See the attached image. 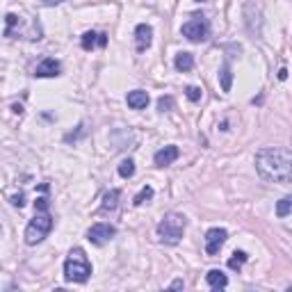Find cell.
Here are the masks:
<instances>
[{
    "label": "cell",
    "mask_w": 292,
    "mask_h": 292,
    "mask_svg": "<svg viewBox=\"0 0 292 292\" xmlns=\"http://www.w3.org/2000/svg\"><path fill=\"white\" fill-rule=\"evenodd\" d=\"M185 233V217L178 213H169L162 222L158 224V235L167 244H178Z\"/></svg>",
    "instance_id": "obj_3"
},
{
    "label": "cell",
    "mask_w": 292,
    "mask_h": 292,
    "mask_svg": "<svg viewBox=\"0 0 292 292\" xmlns=\"http://www.w3.org/2000/svg\"><path fill=\"white\" fill-rule=\"evenodd\" d=\"M151 37H153V30L151 25L146 23H139L135 28V41H137V50H146L151 46Z\"/></svg>",
    "instance_id": "obj_9"
},
{
    "label": "cell",
    "mask_w": 292,
    "mask_h": 292,
    "mask_svg": "<svg viewBox=\"0 0 292 292\" xmlns=\"http://www.w3.org/2000/svg\"><path fill=\"white\" fill-rule=\"evenodd\" d=\"M176 158H178V149H176V146H164V149H160L158 153L153 155V162L158 164V167H167V164H171Z\"/></svg>",
    "instance_id": "obj_10"
},
{
    "label": "cell",
    "mask_w": 292,
    "mask_h": 292,
    "mask_svg": "<svg viewBox=\"0 0 292 292\" xmlns=\"http://www.w3.org/2000/svg\"><path fill=\"white\" fill-rule=\"evenodd\" d=\"M180 32H183V37H187L189 41H203V39H208L210 25H208V21L194 19V21H187Z\"/></svg>",
    "instance_id": "obj_5"
},
{
    "label": "cell",
    "mask_w": 292,
    "mask_h": 292,
    "mask_svg": "<svg viewBox=\"0 0 292 292\" xmlns=\"http://www.w3.org/2000/svg\"><path fill=\"white\" fill-rule=\"evenodd\" d=\"M153 187H151V185H146V187H142V192L137 194V197L133 199V203L135 206H142V203H146V201H151V199H153Z\"/></svg>",
    "instance_id": "obj_17"
},
{
    "label": "cell",
    "mask_w": 292,
    "mask_h": 292,
    "mask_svg": "<svg viewBox=\"0 0 292 292\" xmlns=\"http://www.w3.org/2000/svg\"><path fill=\"white\" fill-rule=\"evenodd\" d=\"M226 240H228L226 228H210V231L206 233V253H208V256H217Z\"/></svg>",
    "instance_id": "obj_7"
},
{
    "label": "cell",
    "mask_w": 292,
    "mask_h": 292,
    "mask_svg": "<svg viewBox=\"0 0 292 292\" xmlns=\"http://www.w3.org/2000/svg\"><path fill=\"white\" fill-rule=\"evenodd\" d=\"M256 169L265 180L292 183V153L283 149H262L256 155Z\"/></svg>",
    "instance_id": "obj_1"
},
{
    "label": "cell",
    "mask_w": 292,
    "mask_h": 292,
    "mask_svg": "<svg viewBox=\"0 0 292 292\" xmlns=\"http://www.w3.org/2000/svg\"><path fill=\"white\" fill-rule=\"evenodd\" d=\"M247 262V253L244 251H235L233 253V258H228V267L231 269H240Z\"/></svg>",
    "instance_id": "obj_18"
},
{
    "label": "cell",
    "mask_w": 292,
    "mask_h": 292,
    "mask_svg": "<svg viewBox=\"0 0 292 292\" xmlns=\"http://www.w3.org/2000/svg\"><path fill=\"white\" fill-rule=\"evenodd\" d=\"M290 210H292V197H283L281 201L276 203V215L278 217H285Z\"/></svg>",
    "instance_id": "obj_20"
},
{
    "label": "cell",
    "mask_w": 292,
    "mask_h": 292,
    "mask_svg": "<svg viewBox=\"0 0 292 292\" xmlns=\"http://www.w3.org/2000/svg\"><path fill=\"white\" fill-rule=\"evenodd\" d=\"M133 173H135V162L133 160H124V162L119 164V176L121 178H133Z\"/></svg>",
    "instance_id": "obj_19"
},
{
    "label": "cell",
    "mask_w": 292,
    "mask_h": 292,
    "mask_svg": "<svg viewBox=\"0 0 292 292\" xmlns=\"http://www.w3.org/2000/svg\"><path fill=\"white\" fill-rule=\"evenodd\" d=\"M285 78H287V71L281 69V71H278V80H285Z\"/></svg>",
    "instance_id": "obj_27"
},
{
    "label": "cell",
    "mask_w": 292,
    "mask_h": 292,
    "mask_svg": "<svg viewBox=\"0 0 292 292\" xmlns=\"http://www.w3.org/2000/svg\"><path fill=\"white\" fill-rule=\"evenodd\" d=\"M171 287H173V290H178V287H183V281H173V283H171Z\"/></svg>",
    "instance_id": "obj_28"
},
{
    "label": "cell",
    "mask_w": 292,
    "mask_h": 292,
    "mask_svg": "<svg viewBox=\"0 0 292 292\" xmlns=\"http://www.w3.org/2000/svg\"><path fill=\"white\" fill-rule=\"evenodd\" d=\"M91 274V265L82 249H73L64 262V278L69 283H84Z\"/></svg>",
    "instance_id": "obj_2"
},
{
    "label": "cell",
    "mask_w": 292,
    "mask_h": 292,
    "mask_svg": "<svg viewBox=\"0 0 292 292\" xmlns=\"http://www.w3.org/2000/svg\"><path fill=\"white\" fill-rule=\"evenodd\" d=\"M185 94H187V99L192 101V103H197V101H201V87H187Z\"/></svg>",
    "instance_id": "obj_21"
},
{
    "label": "cell",
    "mask_w": 292,
    "mask_h": 292,
    "mask_svg": "<svg viewBox=\"0 0 292 292\" xmlns=\"http://www.w3.org/2000/svg\"><path fill=\"white\" fill-rule=\"evenodd\" d=\"M19 23V16L16 14H7V28H5V35H12V28Z\"/></svg>",
    "instance_id": "obj_22"
},
{
    "label": "cell",
    "mask_w": 292,
    "mask_h": 292,
    "mask_svg": "<svg viewBox=\"0 0 292 292\" xmlns=\"http://www.w3.org/2000/svg\"><path fill=\"white\" fill-rule=\"evenodd\" d=\"M37 210H48V201H46L44 197L37 199Z\"/></svg>",
    "instance_id": "obj_24"
},
{
    "label": "cell",
    "mask_w": 292,
    "mask_h": 292,
    "mask_svg": "<svg viewBox=\"0 0 292 292\" xmlns=\"http://www.w3.org/2000/svg\"><path fill=\"white\" fill-rule=\"evenodd\" d=\"M62 71V64L57 60H53V57H46L44 62H39L35 69V75L37 78H55V75H60Z\"/></svg>",
    "instance_id": "obj_8"
},
{
    "label": "cell",
    "mask_w": 292,
    "mask_h": 292,
    "mask_svg": "<svg viewBox=\"0 0 292 292\" xmlns=\"http://www.w3.org/2000/svg\"><path fill=\"white\" fill-rule=\"evenodd\" d=\"M119 197H121V192H119V189H110V192L105 194V199H103V206H101V213H112V210L117 208V203H119Z\"/></svg>",
    "instance_id": "obj_14"
},
{
    "label": "cell",
    "mask_w": 292,
    "mask_h": 292,
    "mask_svg": "<svg viewBox=\"0 0 292 292\" xmlns=\"http://www.w3.org/2000/svg\"><path fill=\"white\" fill-rule=\"evenodd\" d=\"M206 281H208V285L213 287V290H222V287L228 285L226 274L219 272V269H210V272L206 274Z\"/></svg>",
    "instance_id": "obj_12"
},
{
    "label": "cell",
    "mask_w": 292,
    "mask_h": 292,
    "mask_svg": "<svg viewBox=\"0 0 292 292\" xmlns=\"http://www.w3.org/2000/svg\"><path fill=\"white\" fill-rule=\"evenodd\" d=\"M173 64H176V69H178V71H183V73H185V71H189L194 66V55L192 53H178Z\"/></svg>",
    "instance_id": "obj_15"
},
{
    "label": "cell",
    "mask_w": 292,
    "mask_h": 292,
    "mask_svg": "<svg viewBox=\"0 0 292 292\" xmlns=\"http://www.w3.org/2000/svg\"><path fill=\"white\" fill-rule=\"evenodd\" d=\"M46 5H60V3H64V0H44Z\"/></svg>",
    "instance_id": "obj_26"
},
{
    "label": "cell",
    "mask_w": 292,
    "mask_h": 292,
    "mask_svg": "<svg viewBox=\"0 0 292 292\" xmlns=\"http://www.w3.org/2000/svg\"><path fill=\"white\" fill-rule=\"evenodd\" d=\"M171 103H173V101L169 99V96H167V99H160V103H158L160 112H164V110H167V108H171Z\"/></svg>",
    "instance_id": "obj_23"
},
{
    "label": "cell",
    "mask_w": 292,
    "mask_h": 292,
    "mask_svg": "<svg viewBox=\"0 0 292 292\" xmlns=\"http://www.w3.org/2000/svg\"><path fill=\"white\" fill-rule=\"evenodd\" d=\"M126 101H128V108L144 110L146 105H149V94H146V91H142V89H135V91H130Z\"/></svg>",
    "instance_id": "obj_11"
},
{
    "label": "cell",
    "mask_w": 292,
    "mask_h": 292,
    "mask_svg": "<svg viewBox=\"0 0 292 292\" xmlns=\"http://www.w3.org/2000/svg\"><path fill=\"white\" fill-rule=\"evenodd\" d=\"M108 44V37L105 35H96V32H84L82 35V48L91 50L94 46H105Z\"/></svg>",
    "instance_id": "obj_13"
},
{
    "label": "cell",
    "mask_w": 292,
    "mask_h": 292,
    "mask_svg": "<svg viewBox=\"0 0 292 292\" xmlns=\"http://www.w3.org/2000/svg\"><path fill=\"white\" fill-rule=\"evenodd\" d=\"M219 80H222V89H224V91H231V87H233V73H231V66H228V64L222 66Z\"/></svg>",
    "instance_id": "obj_16"
},
{
    "label": "cell",
    "mask_w": 292,
    "mask_h": 292,
    "mask_svg": "<svg viewBox=\"0 0 292 292\" xmlns=\"http://www.w3.org/2000/svg\"><path fill=\"white\" fill-rule=\"evenodd\" d=\"M53 228V217H50L48 210H37L35 219L28 224L25 228V242L28 244H39Z\"/></svg>",
    "instance_id": "obj_4"
},
{
    "label": "cell",
    "mask_w": 292,
    "mask_h": 292,
    "mask_svg": "<svg viewBox=\"0 0 292 292\" xmlns=\"http://www.w3.org/2000/svg\"><path fill=\"white\" fill-rule=\"evenodd\" d=\"M114 233H117V228L112 226V224H94V226L87 231V240H89L91 244H105L110 242V240L114 238Z\"/></svg>",
    "instance_id": "obj_6"
},
{
    "label": "cell",
    "mask_w": 292,
    "mask_h": 292,
    "mask_svg": "<svg viewBox=\"0 0 292 292\" xmlns=\"http://www.w3.org/2000/svg\"><path fill=\"white\" fill-rule=\"evenodd\" d=\"M12 203H14V206H19V208H23V194H19V197H14V199H12Z\"/></svg>",
    "instance_id": "obj_25"
}]
</instances>
